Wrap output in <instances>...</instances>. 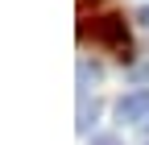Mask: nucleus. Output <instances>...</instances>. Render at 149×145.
I'll return each mask as SVG.
<instances>
[{"label":"nucleus","instance_id":"1","mask_svg":"<svg viewBox=\"0 0 149 145\" xmlns=\"http://www.w3.org/2000/svg\"><path fill=\"white\" fill-rule=\"evenodd\" d=\"M91 38L112 46V50H120V54H128V29H124V17H116V13L95 17V21H91Z\"/></svg>","mask_w":149,"mask_h":145},{"label":"nucleus","instance_id":"2","mask_svg":"<svg viewBox=\"0 0 149 145\" xmlns=\"http://www.w3.org/2000/svg\"><path fill=\"white\" fill-rule=\"evenodd\" d=\"M116 116H120L124 124H141V120H149V91L120 96V104H116Z\"/></svg>","mask_w":149,"mask_h":145},{"label":"nucleus","instance_id":"3","mask_svg":"<svg viewBox=\"0 0 149 145\" xmlns=\"http://www.w3.org/2000/svg\"><path fill=\"white\" fill-rule=\"evenodd\" d=\"M100 79V66H87V62H79V87L87 91V83H95Z\"/></svg>","mask_w":149,"mask_h":145},{"label":"nucleus","instance_id":"4","mask_svg":"<svg viewBox=\"0 0 149 145\" xmlns=\"http://www.w3.org/2000/svg\"><path fill=\"white\" fill-rule=\"evenodd\" d=\"M91 145H120L116 137H91Z\"/></svg>","mask_w":149,"mask_h":145},{"label":"nucleus","instance_id":"5","mask_svg":"<svg viewBox=\"0 0 149 145\" xmlns=\"http://www.w3.org/2000/svg\"><path fill=\"white\" fill-rule=\"evenodd\" d=\"M141 21H145V25H149V4H145V8H141Z\"/></svg>","mask_w":149,"mask_h":145}]
</instances>
